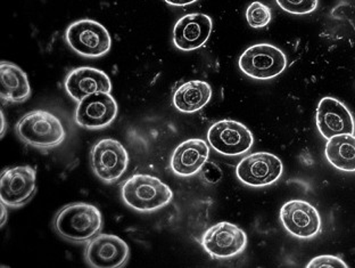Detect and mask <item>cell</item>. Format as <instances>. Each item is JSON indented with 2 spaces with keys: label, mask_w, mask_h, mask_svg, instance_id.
<instances>
[{
  "label": "cell",
  "mask_w": 355,
  "mask_h": 268,
  "mask_svg": "<svg viewBox=\"0 0 355 268\" xmlns=\"http://www.w3.org/2000/svg\"><path fill=\"white\" fill-rule=\"evenodd\" d=\"M53 226L62 239L76 244H83L101 233L102 212L98 208L85 202L71 203L58 211Z\"/></svg>",
  "instance_id": "cell-1"
},
{
  "label": "cell",
  "mask_w": 355,
  "mask_h": 268,
  "mask_svg": "<svg viewBox=\"0 0 355 268\" xmlns=\"http://www.w3.org/2000/svg\"><path fill=\"white\" fill-rule=\"evenodd\" d=\"M17 137L39 150H53L67 138V131L56 115L44 110L32 111L16 124Z\"/></svg>",
  "instance_id": "cell-2"
},
{
  "label": "cell",
  "mask_w": 355,
  "mask_h": 268,
  "mask_svg": "<svg viewBox=\"0 0 355 268\" xmlns=\"http://www.w3.org/2000/svg\"><path fill=\"white\" fill-rule=\"evenodd\" d=\"M124 203L139 212H153L168 206L173 193L166 184L154 176L137 174L127 179L121 189Z\"/></svg>",
  "instance_id": "cell-3"
},
{
  "label": "cell",
  "mask_w": 355,
  "mask_h": 268,
  "mask_svg": "<svg viewBox=\"0 0 355 268\" xmlns=\"http://www.w3.org/2000/svg\"><path fill=\"white\" fill-rule=\"evenodd\" d=\"M65 40L83 58H102L112 47L110 32L94 19H80L72 23L65 32Z\"/></svg>",
  "instance_id": "cell-4"
},
{
  "label": "cell",
  "mask_w": 355,
  "mask_h": 268,
  "mask_svg": "<svg viewBox=\"0 0 355 268\" xmlns=\"http://www.w3.org/2000/svg\"><path fill=\"white\" fill-rule=\"evenodd\" d=\"M239 69L248 77L269 80L279 76L287 67L284 51L270 44H257L248 48L239 58Z\"/></svg>",
  "instance_id": "cell-5"
},
{
  "label": "cell",
  "mask_w": 355,
  "mask_h": 268,
  "mask_svg": "<svg viewBox=\"0 0 355 268\" xmlns=\"http://www.w3.org/2000/svg\"><path fill=\"white\" fill-rule=\"evenodd\" d=\"M92 171L106 184H113L123 176L129 166L125 147L113 138H104L92 147L90 153Z\"/></svg>",
  "instance_id": "cell-6"
},
{
  "label": "cell",
  "mask_w": 355,
  "mask_h": 268,
  "mask_svg": "<svg viewBox=\"0 0 355 268\" xmlns=\"http://www.w3.org/2000/svg\"><path fill=\"white\" fill-rule=\"evenodd\" d=\"M207 141L218 153L227 157L245 154L253 146L254 137L246 126L235 120H221L211 126Z\"/></svg>",
  "instance_id": "cell-7"
},
{
  "label": "cell",
  "mask_w": 355,
  "mask_h": 268,
  "mask_svg": "<svg viewBox=\"0 0 355 268\" xmlns=\"http://www.w3.org/2000/svg\"><path fill=\"white\" fill-rule=\"evenodd\" d=\"M37 192V171L30 166L7 168L0 178V199L3 205L21 208L29 203Z\"/></svg>",
  "instance_id": "cell-8"
},
{
  "label": "cell",
  "mask_w": 355,
  "mask_h": 268,
  "mask_svg": "<svg viewBox=\"0 0 355 268\" xmlns=\"http://www.w3.org/2000/svg\"><path fill=\"white\" fill-rule=\"evenodd\" d=\"M202 246L213 259L232 258L244 251L248 235L235 224L222 221L204 233Z\"/></svg>",
  "instance_id": "cell-9"
},
{
  "label": "cell",
  "mask_w": 355,
  "mask_h": 268,
  "mask_svg": "<svg viewBox=\"0 0 355 268\" xmlns=\"http://www.w3.org/2000/svg\"><path fill=\"white\" fill-rule=\"evenodd\" d=\"M282 160L268 152L250 154L241 160L236 168L238 179L251 187L271 185L282 177Z\"/></svg>",
  "instance_id": "cell-10"
},
{
  "label": "cell",
  "mask_w": 355,
  "mask_h": 268,
  "mask_svg": "<svg viewBox=\"0 0 355 268\" xmlns=\"http://www.w3.org/2000/svg\"><path fill=\"white\" fill-rule=\"evenodd\" d=\"M130 249L123 240L112 234H98L87 243L85 260L92 268L123 267Z\"/></svg>",
  "instance_id": "cell-11"
},
{
  "label": "cell",
  "mask_w": 355,
  "mask_h": 268,
  "mask_svg": "<svg viewBox=\"0 0 355 268\" xmlns=\"http://www.w3.org/2000/svg\"><path fill=\"white\" fill-rule=\"evenodd\" d=\"M116 115L118 104L111 93H96L79 102L74 119L80 127L97 131L111 125Z\"/></svg>",
  "instance_id": "cell-12"
},
{
  "label": "cell",
  "mask_w": 355,
  "mask_h": 268,
  "mask_svg": "<svg viewBox=\"0 0 355 268\" xmlns=\"http://www.w3.org/2000/svg\"><path fill=\"white\" fill-rule=\"evenodd\" d=\"M280 221L285 230L297 239H312L321 230L320 215L303 200L286 202L280 210Z\"/></svg>",
  "instance_id": "cell-13"
},
{
  "label": "cell",
  "mask_w": 355,
  "mask_h": 268,
  "mask_svg": "<svg viewBox=\"0 0 355 268\" xmlns=\"http://www.w3.org/2000/svg\"><path fill=\"white\" fill-rule=\"evenodd\" d=\"M317 127L327 140L338 135L354 134V120L349 109L338 99L324 97L318 106Z\"/></svg>",
  "instance_id": "cell-14"
},
{
  "label": "cell",
  "mask_w": 355,
  "mask_h": 268,
  "mask_svg": "<svg viewBox=\"0 0 355 268\" xmlns=\"http://www.w3.org/2000/svg\"><path fill=\"white\" fill-rule=\"evenodd\" d=\"M212 26V19L205 14L182 16L173 29V44L180 51L198 49L209 40Z\"/></svg>",
  "instance_id": "cell-15"
},
{
  "label": "cell",
  "mask_w": 355,
  "mask_h": 268,
  "mask_svg": "<svg viewBox=\"0 0 355 268\" xmlns=\"http://www.w3.org/2000/svg\"><path fill=\"white\" fill-rule=\"evenodd\" d=\"M67 93L76 101L96 93H111L112 83L104 71L95 67H78L67 74L64 83Z\"/></svg>",
  "instance_id": "cell-16"
},
{
  "label": "cell",
  "mask_w": 355,
  "mask_h": 268,
  "mask_svg": "<svg viewBox=\"0 0 355 268\" xmlns=\"http://www.w3.org/2000/svg\"><path fill=\"white\" fill-rule=\"evenodd\" d=\"M209 147L200 138H191L175 147L172 154L171 169L179 177H191L200 173L209 160Z\"/></svg>",
  "instance_id": "cell-17"
},
{
  "label": "cell",
  "mask_w": 355,
  "mask_h": 268,
  "mask_svg": "<svg viewBox=\"0 0 355 268\" xmlns=\"http://www.w3.org/2000/svg\"><path fill=\"white\" fill-rule=\"evenodd\" d=\"M1 99L5 102L23 103L31 96V87L26 72L10 62L0 63Z\"/></svg>",
  "instance_id": "cell-18"
},
{
  "label": "cell",
  "mask_w": 355,
  "mask_h": 268,
  "mask_svg": "<svg viewBox=\"0 0 355 268\" xmlns=\"http://www.w3.org/2000/svg\"><path fill=\"white\" fill-rule=\"evenodd\" d=\"M212 97V88L200 80H191L181 85L173 95V106L178 111L193 113L203 109Z\"/></svg>",
  "instance_id": "cell-19"
},
{
  "label": "cell",
  "mask_w": 355,
  "mask_h": 268,
  "mask_svg": "<svg viewBox=\"0 0 355 268\" xmlns=\"http://www.w3.org/2000/svg\"><path fill=\"white\" fill-rule=\"evenodd\" d=\"M324 154L331 166L343 171H355V136L338 135L329 138Z\"/></svg>",
  "instance_id": "cell-20"
},
{
  "label": "cell",
  "mask_w": 355,
  "mask_h": 268,
  "mask_svg": "<svg viewBox=\"0 0 355 268\" xmlns=\"http://www.w3.org/2000/svg\"><path fill=\"white\" fill-rule=\"evenodd\" d=\"M246 19L250 26L254 29H262L271 22L272 13L266 3L254 1L246 10Z\"/></svg>",
  "instance_id": "cell-21"
},
{
  "label": "cell",
  "mask_w": 355,
  "mask_h": 268,
  "mask_svg": "<svg viewBox=\"0 0 355 268\" xmlns=\"http://www.w3.org/2000/svg\"><path fill=\"white\" fill-rule=\"evenodd\" d=\"M278 6L287 13L304 15L315 10L318 0H276Z\"/></svg>",
  "instance_id": "cell-22"
},
{
  "label": "cell",
  "mask_w": 355,
  "mask_h": 268,
  "mask_svg": "<svg viewBox=\"0 0 355 268\" xmlns=\"http://www.w3.org/2000/svg\"><path fill=\"white\" fill-rule=\"evenodd\" d=\"M308 268H347L346 262L335 256H319L309 262Z\"/></svg>",
  "instance_id": "cell-23"
},
{
  "label": "cell",
  "mask_w": 355,
  "mask_h": 268,
  "mask_svg": "<svg viewBox=\"0 0 355 268\" xmlns=\"http://www.w3.org/2000/svg\"><path fill=\"white\" fill-rule=\"evenodd\" d=\"M200 177L204 179V182L207 184H216L219 183L222 178V170L219 166H216L214 162L207 161L203 168L200 169Z\"/></svg>",
  "instance_id": "cell-24"
},
{
  "label": "cell",
  "mask_w": 355,
  "mask_h": 268,
  "mask_svg": "<svg viewBox=\"0 0 355 268\" xmlns=\"http://www.w3.org/2000/svg\"><path fill=\"white\" fill-rule=\"evenodd\" d=\"M197 0H165V3L172 6H187L191 3H196Z\"/></svg>",
  "instance_id": "cell-25"
},
{
  "label": "cell",
  "mask_w": 355,
  "mask_h": 268,
  "mask_svg": "<svg viewBox=\"0 0 355 268\" xmlns=\"http://www.w3.org/2000/svg\"><path fill=\"white\" fill-rule=\"evenodd\" d=\"M7 206L3 205V202H1V206H0V208H1V226H3L5 225V223H6L7 221Z\"/></svg>",
  "instance_id": "cell-26"
},
{
  "label": "cell",
  "mask_w": 355,
  "mask_h": 268,
  "mask_svg": "<svg viewBox=\"0 0 355 268\" xmlns=\"http://www.w3.org/2000/svg\"><path fill=\"white\" fill-rule=\"evenodd\" d=\"M1 124H3V128H1V136L5 133V119H3V115L1 113Z\"/></svg>",
  "instance_id": "cell-27"
}]
</instances>
